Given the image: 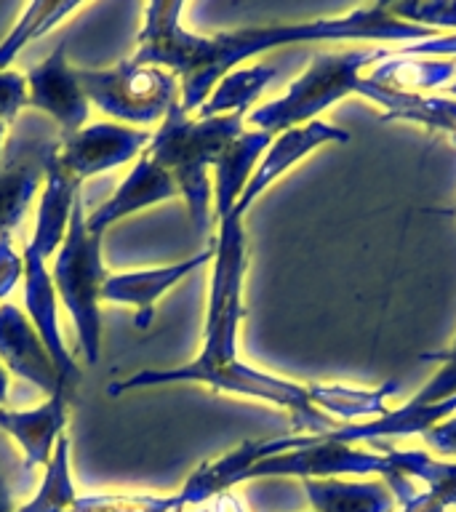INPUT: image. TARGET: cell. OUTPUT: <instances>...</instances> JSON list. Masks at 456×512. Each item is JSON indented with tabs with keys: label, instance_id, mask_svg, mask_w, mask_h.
Here are the masks:
<instances>
[{
	"label": "cell",
	"instance_id": "9c48e42d",
	"mask_svg": "<svg viewBox=\"0 0 456 512\" xmlns=\"http://www.w3.org/2000/svg\"><path fill=\"white\" fill-rule=\"evenodd\" d=\"M24 78H27V107L54 120L62 139L86 126L91 102L80 88L75 67H70L67 43H59Z\"/></svg>",
	"mask_w": 456,
	"mask_h": 512
},
{
	"label": "cell",
	"instance_id": "52a82bcc",
	"mask_svg": "<svg viewBox=\"0 0 456 512\" xmlns=\"http://www.w3.org/2000/svg\"><path fill=\"white\" fill-rule=\"evenodd\" d=\"M59 147L62 134L51 131L48 123L32 120V131L16 126L0 152V235H11L24 222Z\"/></svg>",
	"mask_w": 456,
	"mask_h": 512
},
{
	"label": "cell",
	"instance_id": "ac0fdd59",
	"mask_svg": "<svg viewBox=\"0 0 456 512\" xmlns=\"http://www.w3.org/2000/svg\"><path fill=\"white\" fill-rule=\"evenodd\" d=\"M456 75V59L443 56H411L390 48L384 59L368 67L366 80L398 94H424L432 88H448Z\"/></svg>",
	"mask_w": 456,
	"mask_h": 512
},
{
	"label": "cell",
	"instance_id": "277c9868",
	"mask_svg": "<svg viewBox=\"0 0 456 512\" xmlns=\"http://www.w3.org/2000/svg\"><path fill=\"white\" fill-rule=\"evenodd\" d=\"M390 48L368 46L347 51H323L307 64V70L272 102L248 112V123L267 134H283L288 128L318 120V115L347 96H371L366 70L387 56Z\"/></svg>",
	"mask_w": 456,
	"mask_h": 512
},
{
	"label": "cell",
	"instance_id": "f1b7e54d",
	"mask_svg": "<svg viewBox=\"0 0 456 512\" xmlns=\"http://www.w3.org/2000/svg\"><path fill=\"white\" fill-rule=\"evenodd\" d=\"M211 512H246V504L240 502L232 491H222V494L214 496V507H211Z\"/></svg>",
	"mask_w": 456,
	"mask_h": 512
},
{
	"label": "cell",
	"instance_id": "7402d4cb",
	"mask_svg": "<svg viewBox=\"0 0 456 512\" xmlns=\"http://www.w3.org/2000/svg\"><path fill=\"white\" fill-rule=\"evenodd\" d=\"M78 8H83V3H78V0H67V3H43V0H38V3L24 6L22 16L16 19L11 32L0 43V72H6L14 64V59L22 54V48L27 43L43 38L46 32L54 30L56 24L64 22Z\"/></svg>",
	"mask_w": 456,
	"mask_h": 512
},
{
	"label": "cell",
	"instance_id": "e0dca14e",
	"mask_svg": "<svg viewBox=\"0 0 456 512\" xmlns=\"http://www.w3.org/2000/svg\"><path fill=\"white\" fill-rule=\"evenodd\" d=\"M275 136L259 128H251L243 134L235 136L222 155L214 163V219L222 222L224 216L232 214L238 206L240 195L246 190V184L251 182L259 160L264 158V152L272 144Z\"/></svg>",
	"mask_w": 456,
	"mask_h": 512
},
{
	"label": "cell",
	"instance_id": "ba28073f",
	"mask_svg": "<svg viewBox=\"0 0 456 512\" xmlns=\"http://www.w3.org/2000/svg\"><path fill=\"white\" fill-rule=\"evenodd\" d=\"M150 128L123 126V123H94L62 139L59 163L80 184L128 160H139L150 147Z\"/></svg>",
	"mask_w": 456,
	"mask_h": 512
},
{
	"label": "cell",
	"instance_id": "8fae6325",
	"mask_svg": "<svg viewBox=\"0 0 456 512\" xmlns=\"http://www.w3.org/2000/svg\"><path fill=\"white\" fill-rule=\"evenodd\" d=\"M0 360L11 374L35 384L51 398L56 392L70 390L56 371L38 328L14 304H0Z\"/></svg>",
	"mask_w": 456,
	"mask_h": 512
},
{
	"label": "cell",
	"instance_id": "d6986e66",
	"mask_svg": "<svg viewBox=\"0 0 456 512\" xmlns=\"http://www.w3.org/2000/svg\"><path fill=\"white\" fill-rule=\"evenodd\" d=\"M312 512H395L398 499L382 478L302 480Z\"/></svg>",
	"mask_w": 456,
	"mask_h": 512
},
{
	"label": "cell",
	"instance_id": "7c38bea8",
	"mask_svg": "<svg viewBox=\"0 0 456 512\" xmlns=\"http://www.w3.org/2000/svg\"><path fill=\"white\" fill-rule=\"evenodd\" d=\"M214 262V246L200 251L195 256H187L182 262L166 264V267H152V270H136V272H120L110 275L104 283L102 299L115 304H131L136 307V328H147L155 315V304L166 291L182 283L187 275H192L200 267Z\"/></svg>",
	"mask_w": 456,
	"mask_h": 512
},
{
	"label": "cell",
	"instance_id": "44dd1931",
	"mask_svg": "<svg viewBox=\"0 0 456 512\" xmlns=\"http://www.w3.org/2000/svg\"><path fill=\"white\" fill-rule=\"evenodd\" d=\"M275 78H278V70L272 64H251V67H238V70L227 72L208 94V99L198 110V118H219V115H232V112L248 115L256 99L267 91Z\"/></svg>",
	"mask_w": 456,
	"mask_h": 512
},
{
	"label": "cell",
	"instance_id": "f546056e",
	"mask_svg": "<svg viewBox=\"0 0 456 512\" xmlns=\"http://www.w3.org/2000/svg\"><path fill=\"white\" fill-rule=\"evenodd\" d=\"M400 512H443V510H440L438 504L432 502L430 494H427V491L422 488V491H419V494H416L411 502H406L403 507H400Z\"/></svg>",
	"mask_w": 456,
	"mask_h": 512
},
{
	"label": "cell",
	"instance_id": "8992f818",
	"mask_svg": "<svg viewBox=\"0 0 456 512\" xmlns=\"http://www.w3.org/2000/svg\"><path fill=\"white\" fill-rule=\"evenodd\" d=\"M75 75L88 102L123 126L163 123L182 96L176 75L134 59H123L107 70H75Z\"/></svg>",
	"mask_w": 456,
	"mask_h": 512
},
{
	"label": "cell",
	"instance_id": "6da1fadb",
	"mask_svg": "<svg viewBox=\"0 0 456 512\" xmlns=\"http://www.w3.org/2000/svg\"><path fill=\"white\" fill-rule=\"evenodd\" d=\"M182 0H163L144 8V22L136 38V64L163 67L176 75L182 96V110L198 112L208 94L227 72L238 70L246 59L294 43L318 40H376V43H422L438 38V32L416 24L400 22L390 14L387 3L363 6L342 16H320L310 22L240 27V30L198 35L184 30Z\"/></svg>",
	"mask_w": 456,
	"mask_h": 512
},
{
	"label": "cell",
	"instance_id": "4fadbf2b",
	"mask_svg": "<svg viewBox=\"0 0 456 512\" xmlns=\"http://www.w3.org/2000/svg\"><path fill=\"white\" fill-rule=\"evenodd\" d=\"M171 198H179V190L171 182V176L158 163H152L147 155H142L134 163V168L128 171L126 179L120 182L118 190L112 192V198L104 200L94 214L86 216V227L94 235L104 238V232L110 230L112 224H118L120 219Z\"/></svg>",
	"mask_w": 456,
	"mask_h": 512
},
{
	"label": "cell",
	"instance_id": "603a6c76",
	"mask_svg": "<svg viewBox=\"0 0 456 512\" xmlns=\"http://www.w3.org/2000/svg\"><path fill=\"white\" fill-rule=\"evenodd\" d=\"M75 502H78V491L70 470V438L62 435L51 462L46 464V478L40 483L38 494L16 512H72Z\"/></svg>",
	"mask_w": 456,
	"mask_h": 512
},
{
	"label": "cell",
	"instance_id": "5b68a950",
	"mask_svg": "<svg viewBox=\"0 0 456 512\" xmlns=\"http://www.w3.org/2000/svg\"><path fill=\"white\" fill-rule=\"evenodd\" d=\"M102 240L86 227V206L78 195L64 243L54 254L51 280L75 323L80 355L88 366H94L102 352V291L110 278L102 262Z\"/></svg>",
	"mask_w": 456,
	"mask_h": 512
},
{
	"label": "cell",
	"instance_id": "d4e9b609",
	"mask_svg": "<svg viewBox=\"0 0 456 512\" xmlns=\"http://www.w3.org/2000/svg\"><path fill=\"white\" fill-rule=\"evenodd\" d=\"M392 16H398L400 22L416 24L424 30L448 35L456 32V0H430V3H387Z\"/></svg>",
	"mask_w": 456,
	"mask_h": 512
},
{
	"label": "cell",
	"instance_id": "3957f363",
	"mask_svg": "<svg viewBox=\"0 0 456 512\" xmlns=\"http://www.w3.org/2000/svg\"><path fill=\"white\" fill-rule=\"evenodd\" d=\"M246 118V112H232L219 118H190L182 104L176 102L166 112L163 123L152 131L150 147L144 150V155L171 176L179 198L187 203L192 227L198 232H208L214 216L211 171L216 158L235 136L243 134Z\"/></svg>",
	"mask_w": 456,
	"mask_h": 512
},
{
	"label": "cell",
	"instance_id": "1f68e13d",
	"mask_svg": "<svg viewBox=\"0 0 456 512\" xmlns=\"http://www.w3.org/2000/svg\"><path fill=\"white\" fill-rule=\"evenodd\" d=\"M6 395H8V371L0 366V406L6 403Z\"/></svg>",
	"mask_w": 456,
	"mask_h": 512
},
{
	"label": "cell",
	"instance_id": "d6a6232c",
	"mask_svg": "<svg viewBox=\"0 0 456 512\" xmlns=\"http://www.w3.org/2000/svg\"><path fill=\"white\" fill-rule=\"evenodd\" d=\"M3 142H6V123H0V152H3Z\"/></svg>",
	"mask_w": 456,
	"mask_h": 512
},
{
	"label": "cell",
	"instance_id": "4316f807",
	"mask_svg": "<svg viewBox=\"0 0 456 512\" xmlns=\"http://www.w3.org/2000/svg\"><path fill=\"white\" fill-rule=\"evenodd\" d=\"M24 278V259L14 248V238L11 235H0V304L16 283Z\"/></svg>",
	"mask_w": 456,
	"mask_h": 512
},
{
	"label": "cell",
	"instance_id": "cb8c5ba5",
	"mask_svg": "<svg viewBox=\"0 0 456 512\" xmlns=\"http://www.w3.org/2000/svg\"><path fill=\"white\" fill-rule=\"evenodd\" d=\"M179 496L152 494H91L78 496L72 512H182Z\"/></svg>",
	"mask_w": 456,
	"mask_h": 512
},
{
	"label": "cell",
	"instance_id": "30bf717a",
	"mask_svg": "<svg viewBox=\"0 0 456 512\" xmlns=\"http://www.w3.org/2000/svg\"><path fill=\"white\" fill-rule=\"evenodd\" d=\"M344 142H350V134L344 128L334 126V123H326V120H312V123H304V126L288 128L283 134H275L272 144L264 152V158L259 160L254 176H251V182L246 184V190L240 195L235 211L240 216H246L248 208L262 198V192H267V187H272L296 163H302L312 150H318L323 144Z\"/></svg>",
	"mask_w": 456,
	"mask_h": 512
},
{
	"label": "cell",
	"instance_id": "83f0119b",
	"mask_svg": "<svg viewBox=\"0 0 456 512\" xmlns=\"http://www.w3.org/2000/svg\"><path fill=\"white\" fill-rule=\"evenodd\" d=\"M424 446L435 451L438 456H446L451 462H456V414H451L448 419L438 422L432 430H427L422 435Z\"/></svg>",
	"mask_w": 456,
	"mask_h": 512
},
{
	"label": "cell",
	"instance_id": "836d02e7",
	"mask_svg": "<svg viewBox=\"0 0 456 512\" xmlns=\"http://www.w3.org/2000/svg\"><path fill=\"white\" fill-rule=\"evenodd\" d=\"M448 94H451L456 99V80H454V83H451V86H448Z\"/></svg>",
	"mask_w": 456,
	"mask_h": 512
},
{
	"label": "cell",
	"instance_id": "7a4b0ae2",
	"mask_svg": "<svg viewBox=\"0 0 456 512\" xmlns=\"http://www.w3.org/2000/svg\"><path fill=\"white\" fill-rule=\"evenodd\" d=\"M219 224L214 240V272L208 288L206 326L203 347L192 363L176 368H144L136 374L112 382L107 387L112 398L123 392L160 387V384H206L214 392H230L240 398L264 400L272 406L286 408L296 435H328L339 427L336 419L315 408L310 398V384L291 382L283 376L267 374L246 366L238 358V328L243 318V280H246V230L238 211L227 214Z\"/></svg>",
	"mask_w": 456,
	"mask_h": 512
},
{
	"label": "cell",
	"instance_id": "484cf974",
	"mask_svg": "<svg viewBox=\"0 0 456 512\" xmlns=\"http://www.w3.org/2000/svg\"><path fill=\"white\" fill-rule=\"evenodd\" d=\"M27 107V78L22 72H0V123L19 118V110Z\"/></svg>",
	"mask_w": 456,
	"mask_h": 512
},
{
	"label": "cell",
	"instance_id": "4dcf8cb0",
	"mask_svg": "<svg viewBox=\"0 0 456 512\" xmlns=\"http://www.w3.org/2000/svg\"><path fill=\"white\" fill-rule=\"evenodd\" d=\"M0 512H16L11 507V494H8V488L3 486V480H0Z\"/></svg>",
	"mask_w": 456,
	"mask_h": 512
},
{
	"label": "cell",
	"instance_id": "ffe728a7",
	"mask_svg": "<svg viewBox=\"0 0 456 512\" xmlns=\"http://www.w3.org/2000/svg\"><path fill=\"white\" fill-rule=\"evenodd\" d=\"M398 392V382H384L374 390H358V387H344V384H310V398L318 411L331 419L350 422H368L376 416L387 414V398Z\"/></svg>",
	"mask_w": 456,
	"mask_h": 512
},
{
	"label": "cell",
	"instance_id": "9a60e30c",
	"mask_svg": "<svg viewBox=\"0 0 456 512\" xmlns=\"http://www.w3.org/2000/svg\"><path fill=\"white\" fill-rule=\"evenodd\" d=\"M456 414V398L443 400V403H430V406H411L403 403L395 411L368 419V422L339 424L328 435H318L323 440L334 443H347V446H384V440L408 438V435H424L435 424Z\"/></svg>",
	"mask_w": 456,
	"mask_h": 512
},
{
	"label": "cell",
	"instance_id": "2e32d148",
	"mask_svg": "<svg viewBox=\"0 0 456 512\" xmlns=\"http://www.w3.org/2000/svg\"><path fill=\"white\" fill-rule=\"evenodd\" d=\"M64 424H67V390L56 392L43 406L30 411L0 408V430L8 432L16 440V446L22 448L27 472L51 462L56 443L64 435Z\"/></svg>",
	"mask_w": 456,
	"mask_h": 512
},
{
	"label": "cell",
	"instance_id": "e575fe53",
	"mask_svg": "<svg viewBox=\"0 0 456 512\" xmlns=\"http://www.w3.org/2000/svg\"><path fill=\"white\" fill-rule=\"evenodd\" d=\"M192 512H211V510H206V507H200V510H192Z\"/></svg>",
	"mask_w": 456,
	"mask_h": 512
},
{
	"label": "cell",
	"instance_id": "5bb4252c",
	"mask_svg": "<svg viewBox=\"0 0 456 512\" xmlns=\"http://www.w3.org/2000/svg\"><path fill=\"white\" fill-rule=\"evenodd\" d=\"M280 451H286V435L270 440H246V443H240L238 448H232L227 454L200 464L176 496L182 499V507H198V504L214 499L216 494L230 491L232 486L243 483V475L256 462L280 454Z\"/></svg>",
	"mask_w": 456,
	"mask_h": 512
}]
</instances>
